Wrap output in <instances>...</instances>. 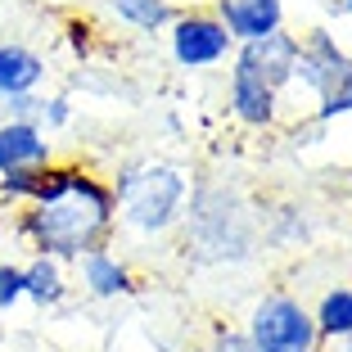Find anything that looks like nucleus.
Wrapping results in <instances>:
<instances>
[{"instance_id": "7ed1b4c3", "label": "nucleus", "mask_w": 352, "mask_h": 352, "mask_svg": "<svg viewBox=\"0 0 352 352\" xmlns=\"http://www.w3.org/2000/svg\"><path fill=\"white\" fill-rule=\"evenodd\" d=\"M181 230H186V244L195 249V258L244 262L258 249L262 221L244 208V199L230 186L199 181V186H190V204H186V217H181Z\"/></svg>"}, {"instance_id": "ddd939ff", "label": "nucleus", "mask_w": 352, "mask_h": 352, "mask_svg": "<svg viewBox=\"0 0 352 352\" xmlns=\"http://www.w3.org/2000/svg\"><path fill=\"white\" fill-rule=\"evenodd\" d=\"M23 294H28L32 307H41V311L63 307V302H68V294H73L68 262L45 258V253H32V258L23 262Z\"/></svg>"}, {"instance_id": "aec40b11", "label": "nucleus", "mask_w": 352, "mask_h": 352, "mask_svg": "<svg viewBox=\"0 0 352 352\" xmlns=\"http://www.w3.org/2000/svg\"><path fill=\"white\" fill-rule=\"evenodd\" d=\"M339 352H352V334H348V339H343V343H339Z\"/></svg>"}, {"instance_id": "f257e3e1", "label": "nucleus", "mask_w": 352, "mask_h": 352, "mask_svg": "<svg viewBox=\"0 0 352 352\" xmlns=\"http://www.w3.org/2000/svg\"><path fill=\"white\" fill-rule=\"evenodd\" d=\"M14 212V235L28 244L32 253L59 258L73 267L77 258H86L91 249L113 244L118 235V199L109 176L91 172L77 163L73 186L63 190L50 204H28V208H10Z\"/></svg>"}, {"instance_id": "0eeeda50", "label": "nucleus", "mask_w": 352, "mask_h": 352, "mask_svg": "<svg viewBox=\"0 0 352 352\" xmlns=\"http://www.w3.org/2000/svg\"><path fill=\"white\" fill-rule=\"evenodd\" d=\"M352 50L339 41V32L330 28H307L298 32V68H294V86H302V91L316 100V95L325 91V82H334V77L348 68Z\"/></svg>"}, {"instance_id": "20e7f679", "label": "nucleus", "mask_w": 352, "mask_h": 352, "mask_svg": "<svg viewBox=\"0 0 352 352\" xmlns=\"http://www.w3.org/2000/svg\"><path fill=\"white\" fill-rule=\"evenodd\" d=\"M244 334H249V343L258 352H311V348H321L311 307L285 289H271L253 302L249 321H244Z\"/></svg>"}, {"instance_id": "f03ea898", "label": "nucleus", "mask_w": 352, "mask_h": 352, "mask_svg": "<svg viewBox=\"0 0 352 352\" xmlns=\"http://www.w3.org/2000/svg\"><path fill=\"white\" fill-rule=\"evenodd\" d=\"M118 199V226L135 239H163L181 230L190 204V172L172 158H126L109 176Z\"/></svg>"}, {"instance_id": "1a4fd4ad", "label": "nucleus", "mask_w": 352, "mask_h": 352, "mask_svg": "<svg viewBox=\"0 0 352 352\" xmlns=\"http://www.w3.org/2000/svg\"><path fill=\"white\" fill-rule=\"evenodd\" d=\"M285 95H276L271 86L253 82V77L235 73L230 68L226 77V113L235 118L239 126H249V131H276L280 122H285Z\"/></svg>"}, {"instance_id": "a211bd4d", "label": "nucleus", "mask_w": 352, "mask_h": 352, "mask_svg": "<svg viewBox=\"0 0 352 352\" xmlns=\"http://www.w3.org/2000/svg\"><path fill=\"white\" fill-rule=\"evenodd\" d=\"M68 122H73V100H68V95H45L36 126H41L45 135H54V131H63Z\"/></svg>"}, {"instance_id": "39448f33", "label": "nucleus", "mask_w": 352, "mask_h": 352, "mask_svg": "<svg viewBox=\"0 0 352 352\" xmlns=\"http://www.w3.org/2000/svg\"><path fill=\"white\" fill-rule=\"evenodd\" d=\"M167 54L181 73H208L230 63L235 36L212 10H176V19L167 23Z\"/></svg>"}, {"instance_id": "f8f14e48", "label": "nucleus", "mask_w": 352, "mask_h": 352, "mask_svg": "<svg viewBox=\"0 0 352 352\" xmlns=\"http://www.w3.org/2000/svg\"><path fill=\"white\" fill-rule=\"evenodd\" d=\"M50 77V63L41 50H32L23 41H0V100L14 95H36Z\"/></svg>"}, {"instance_id": "dca6fc26", "label": "nucleus", "mask_w": 352, "mask_h": 352, "mask_svg": "<svg viewBox=\"0 0 352 352\" xmlns=\"http://www.w3.org/2000/svg\"><path fill=\"white\" fill-rule=\"evenodd\" d=\"M352 113V59L334 82H325V91L316 95V109H311V122H334V118H348Z\"/></svg>"}, {"instance_id": "9b49d317", "label": "nucleus", "mask_w": 352, "mask_h": 352, "mask_svg": "<svg viewBox=\"0 0 352 352\" xmlns=\"http://www.w3.org/2000/svg\"><path fill=\"white\" fill-rule=\"evenodd\" d=\"M54 140L36 122H0V176L54 163Z\"/></svg>"}, {"instance_id": "f3484780", "label": "nucleus", "mask_w": 352, "mask_h": 352, "mask_svg": "<svg viewBox=\"0 0 352 352\" xmlns=\"http://www.w3.org/2000/svg\"><path fill=\"white\" fill-rule=\"evenodd\" d=\"M19 302H28L23 294V262H0V311H14Z\"/></svg>"}, {"instance_id": "4468645a", "label": "nucleus", "mask_w": 352, "mask_h": 352, "mask_svg": "<svg viewBox=\"0 0 352 352\" xmlns=\"http://www.w3.org/2000/svg\"><path fill=\"white\" fill-rule=\"evenodd\" d=\"M321 343H343L352 334V285H330L311 307Z\"/></svg>"}, {"instance_id": "6e6552de", "label": "nucleus", "mask_w": 352, "mask_h": 352, "mask_svg": "<svg viewBox=\"0 0 352 352\" xmlns=\"http://www.w3.org/2000/svg\"><path fill=\"white\" fill-rule=\"evenodd\" d=\"M77 267V285H82L86 298L95 302H118V298H131L135 294V271L113 244H104V249H91L86 258L73 262Z\"/></svg>"}, {"instance_id": "423d86ee", "label": "nucleus", "mask_w": 352, "mask_h": 352, "mask_svg": "<svg viewBox=\"0 0 352 352\" xmlns=\"http://www.w3.org/2000/svg\"><path fill=\"white\" fill-rule=\"evenodd\" d=\"M230 68L253 82L271 86L276 95H285L294 86V68H298V32H271V36H258V41L235 45L230 54Z\"/></svg>"}, {"instance_id": "9d476101", "label": "nucleus", "mask_w": 352, "mask_h": 352, "mask_svg": "<svg viewBox=\"0 0 352 352\" xmlns=\"http://www.w3.org/2000/svg\"><path fill=\"white\" fill-rule=\"evenodd\" d=\"M226 32L235 36V45L244 41H258V36H271L289 23V10H285V0H217L212 5Z\"/></svg>"}, {"instance_id": "2eb2a0df", "label": "nucleus", "mask_w": 352, "mask_h": 352, "mask_svg": "<svg viewBox=\"0 0 352 352\" xmlns=\"http://www.w3.org/2000/svg\"><path fill=\"white\" fill-rule=\"evenodd\" d=\"M104 5H109V14L118 23H126L131 32H145V36L167 32V23L176 19L172 0H104Z\"/></svg>"}, {"instance_id": "412c9836", "label": "nucleus", "mask_w": 352, "mask_h": 352, "mask_svg": "<svg viewBox=\"0 0 352 352\" xmlns=\"http://www.w3.org/2000/svg\"><path fill=\"white\" fill-rule=\"evenodd\" d=\"M195 352H204V348H195Z\"/></svg>"}, {"instance_id": "6ab92c4d", "label": "nucleus", "mask_w": 352, "mask_h": 352, "mask_svg": "<svg viewBox=\"0 0 352 352\" xmlns=\"http://www.w3.org/2000/svg\"><path fill=\"white\" fill-rule=\"evenodd\" d=\"M204 352H253V343L244 334V325H212Z\"/></svg>"}]
</instances>
